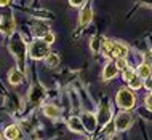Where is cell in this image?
<instances>
[{"label":"cell","mask_w":152,"mask_h":140,"mask_svg":"<svg viewBox=\"0 0 152 140\" xmlns=\"http://www.w3.org/2000/svg\"><path fill=\"white\" fill-rule=\"evenodd\" d=\"M8 48H10V51L13 53V56L16 57V61H18V64L24 67V62H26V43H24V38L21 34H13L10 38V43H8Z\"/></svg>","instance_id":"obj_1"},{"label":"cell","mask_w":152,"mask_h":140,"mask_svg":"<svg viewBox=\"0 0 152 140\" xmlns=\"http://www.w3.org/2000/svg\"><path fill=\"white\" fill-rule=\"evenodd\" d=\"M102 53H104L107 57H115V59H125L126 54H128V49H126L125 45L117 43V42H110V40H106L104 45H102Z\"/></svg>","instance_id":"obj_2"},{"label":"cell","mask_w":152,"mask_h":140,"mask_svg":"<svg viewBox=\"0 0 152 140\" xmlns=\"http://www.w3.org/2000/svg\"><path fill=\"white\" fill-rule=\"evenodd\" d=\"M48 54H50V48H48V43L42 42V40H34L29 48V56L32 57V59L39 61V59H43V57H47Z\"/></svg>","instance_id":"obj_3"},{"label":"cell","mask_w":152,"mask_h":140,"mask_svg":"<svg viewBox=\"0 0 152 140\" xmlns=\"http://www.w3.org/2000/svg\"><path fill=\"white\" fill-rule=\"evenodd\" d=\"M115 100H117V105L120 107V108H125V110H128L134 105V96L131 91H128V89H120V91L117 92Z\"/></svg>","instance_id":"obj_4"},{"label":"cell","mask_w":152,"mask_h":140,"mask_svg":"<svg viewBox=\"0 0 152 140\" xmlns=\"http://www.w3.org/2000/svg\"><path fill=\"white\" fill-rule=\"evenodd\" d=\"M130 124H131V115L128 112H122V113L117 115V118H115V127H117L118 131L128 129Z\"/></svg>","instance_id":"obj_5"},{"label":"cell","mask_w":152,"mask_h":140,"mask_svg":"<svg viewBox=\"0 0 152 140\" xmlns=\"http://www.w3.org/2000/svg\"><path fill=\"white\" fill-rule=\"evenodd\" d=\"M2 29L7 35H13L15 34V19L11 13H5L2 19Z\"/></svg>","instance_id":"obj_6"},{"label":"cell","mask_w":152,"mask_h":140,"mask_svg":"<svg viewBox=\"0 0 152 140\" xmlns=\"http://www.w3.org/2000/svg\"><path fill=\"white\" fill-rule=\"evenodd\" d=\"M98 124L99 126H104V124H107V123L110 121V108H109V105L106 104H101L99 107V113H98Z\"/></svg>","instance_id":"obj_7"},{"label":"cell","mask_w":152,"mask_h":140,"mask_svg":"<svg viewBox=\"0 0 152 140\" xmlns=\"http://www.w3.org/2000/svg\"><path fill=\"white\" fill-rule=\"evenodd\" d=\"M82 123H83V126H85V129L88 131V132H93L94 129H96V126H98V118L94 116L93 113H83V116H82Z\"/></svg>","instance_id":"obj_8"},{"label":"cell","mask_w":152,"mask_h":140,"mask_svg":"<svg viewBox=\"0 0 152 140\" xmlns=\"http://www.w3.org/2000/svg\"><path fill=\"white\" fill-rule=\"evenodd\" d=\"M117 72H118L117 62H109V64H106L104 70H102V78L104 80H110V78H114L117 75Z\"/></svg>","instance_id":"obj_9"},{"label":"cell","mask_w":152,"mask_h":140,"mask_svg":"<svg viewBox=\"0 0 152 140\" xmlns=\"http://www.w3.org/2000/svg\"><path fill=\"white\" fill-rule=\"evenodd\" d=\"M67 124H69V129L74 131V132H85V126H83V123H82L80 118L72 116L71 119H69Z\"/></svg>","instance_id":"obj_10"},{"label":"cell","mask_w":152,"mask_h":140,"mask_svg":"<svg viewBox=\"0 0 152 140\" xmlns=\"http://www.w3.org/2000/svg\"><path fill=\"white\" fill-rule=\"evenodd\" d=\"M91 19H93V11H91V8H85V10H82V13H80V26H88L90 22H91Z\"/></svg>","instance_id":"obj_11"},{"label":"cell","mask_w":152,"mask_h":140,"mask_svg":"<svg viewBox=\"0 0 152 140\" xmlns=\"http://www.w3.org/2000/svg\"><path fill=\"white\" fill-rule=\"evenodd\" d=\"M19 134H21V132H19L18 126H15V124L8 126L7 129H5V139L7 140H18Z\"/></svg>","instance_id":"obj_12"},{"label":"cell","mask_w":152,"mask_h":140,"mask_svg":"<svg viewBox=\"0 0 152 140\" xmlns=\"http://www.w3.org/2000/svg\"><path fill=\"white\" fill-rule=\"evenodd\" d=\"M23 73L19 72L18 69H13V70H10V73H8V80H10V83L11 84H19L23 81Z\"/></svg>","instance_id":"obj_13"},{"label":"cell","mask_w":152,"mask_h":140,"mask_svg":"<svg viewBox=\"0 0 152 140\" xmlns=\"http://www.w3.org/2000/svg\"><path fill=\"white\" fill-rule=\"evenodd\" d=\"M42 96H43V89L40 88V86L32 88V91H31V102H32V104H39L40 99H42Z\"/></svg>","instance_id":"obj_14"},{"label":"cell","mask_w":152,"mask_h":140,"mask_svg":"<svg viewBox=\"0 0 152 140\" xmlns=\"http://www.w3.org/2000/svg\"><path fill=\"white\" fill-rule=\"evenodd\" d=\"M152 73V65H147V64H141L138 67V75L141 78H149Z\"/></svg>","instance_id":"obj_15"},{"label":"cell","mask_w":152,"mask_h":140,"mask_svg":"<svg viewBox=\"0 0 152 140\" xmlns=\"http://www.w3.org/2000/svg\"><path fill=\"white\" fill-rule=\"evenodd\" d=\"M43 112H45V115H47V116H50V118H58L59 116V108L58 107H55V105H47L43 108Z\"/></svg>","instance_id":"obj_16"},{"label":"cell","mask_w":152,"mask_h":140,"mask_svg":"<svg viewBox=\"0 0 152 140\" xmlns=\"http://www.w3.org/2000/svg\"><path fill=\"white\" fill-rule=\"evenodd\" d=\"M48 26L45 22H40V24H37V26H34V34L35 35H45V34H48Z\"/></svg>","instance_id":"obj_17"},{"label":"cell","mask_w":152,"mask_h":140,"mask_svg":"<svg viewBox=\"0 0 152 140\" xmlns=\"http://www.w3.org/2000/svg\"><path fill=\"white\" fill-rule=\"evenodd\" d=\"M128 83H130V88L139 89V88H141V84H142V83H141V76H139V75H133V76L128 80Z\"/></svg>","instance_id":"obj_18"},{"label":"cell","mask_w":152,"mask_h":140,"mask_svg":"<svg viewBox=\"0 0 152 140\" xmlns=\"http://www.w3.org/2000/svg\"><path fill=\"white\" fill-rule=\"evenodd\" d=\"M47 64H48V67H56L59 64V57L56 54H53V53H50L47 56Z\"/></svg>","instance_id":"obj_19"},{"label":"cell","mask_w":152,"mask_h":140,"mask_svg":"<svg viewBox=\"0 0 152 140\" xmlns=\"http://www.w3.org/2000/svg\"><path fill=\"white\" fill-rule=\"evenodd\" d=\"M133 75H134V70L131 67H125V69H123V78H125L126 81H128Z\"/></svg>","instance_id":"obj_20"},{"label":"cell","mask_w":152,"mask_h":140,"mask_svg":"<svg viewBox=\"0 0 152 140\" xmlns=\"http://www.w3.org/2000/svg\"><path fill=\"white\" fill-rule=\"evenodd\" d=\"M144 64L152 65V51H146L144 53Z\"/></svg>","instance_id":"obj_21"},{"label":"cell","mask_w":152,"mask_h":140,"mask_svg":"<svg viewBox=\"0 0 152 140\" xmlns=\"http://www.w3.org/2000/svg\"><path fill=\"white\" fill-rule=\"evenodd\" d=\"M43 40H45V42H47L48 45H51L53 42H55V35H53L51 32H48V34L43 35Z\"/></svg>","instance_id":"obj_22"},{"label":"cell","mask_w":152,"mask_h":140,"mask_svg":"<svg viewBox=\"0 0 152 140\" xmlns=\"http://www.w3.org/2000/svg\"><path fill=\"white\" fill-rule=\"evenodd\" d=\"M87 0H69V3H71L72 6H80L82 3H85Z\"/></svg>","instance_id":"obj_23"},{"label":"cell","mask_w":152,"mask_h":140,"mask_svg":"<svg viewBox=\"0 0 152 140\" xmlns=\"http://www.w3.org/2000/svg\"><path fill=\"white\" fill-rule=\"evenodd\" d=\"M117 67L118 69H125V67H128V65H126V62H125V59H117Z\"/></svg>","instance_id":"obj_24"},{"label":"cell","mask_w":152,"mask_h":140,"mask_svg":"<svg viewBox=\"0 0 152 140\" xmlns=\"http://www.w3.org/2000/svg\"><path fill=\"white\" fill-rule=\"evenodd\" d=\"M146 105H147V108H149V110H152V92H151V96L146 97Z\"/></svg>","instance_id":"obj_25"},{"label":"cell","mask_w":152,"mask_h":140,"mask_svg":"<svg viewBox=\"0 0 152 140\" xmlns=\"http://www.w3.org/2000/svg\"><path fill=\"white\" fill-rule=\"evenodd\" d=\"M144 86H146L147 89H151V91H152V78H151V76H149V78H146V81H144Z\"/></svg>","instance_id":"obj_26"},{"label":"cell","mask_w":152,"mask_h":140,"mask_svg":"<svg viewBox=\"0 0 152 140\" xmlns=\"http://www.w3.org/2000/svg\"><path fill=\"white\" fill-rule=\"evenodd\" d=\"M98 43H99V38H94L93 43H91V49H93V51H98Z\"/></svg>","instance_id":"obj_27"},{"label":"cell","mask_w":152,"mask_h":140,"mask_svg":"<svg viewBox=\"0 0 152 140\" xmlns=\"http://www.w3.org/2000/svg\"><path fill=\"white\" fill-rule=\"evenodd\" d=\"M8 3H10V0H0V6H5Z\"/></svg>","instance_id":"obj_28"},{"label":"cell","mask_w":152,"mask_h":140,"mask_svg":"<svg viewBox=\"0 0 152 140\" xmlns=\"http://www.w3.org/2000/svg\"><path fill=\"white\" fill-rule=\"evenodd\" d=\"M3 30V29H2V22H0V32H2Z\"/></svg>","instance_id":"obj_29"}]
</instances>
